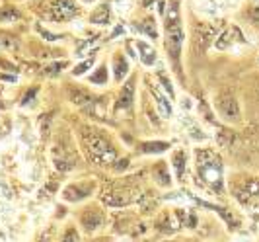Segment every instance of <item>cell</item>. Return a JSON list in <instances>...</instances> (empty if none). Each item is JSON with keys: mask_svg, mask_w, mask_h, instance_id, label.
Segmentation results:
<instances>
[{"mask_svg": "<svg viewBox=\"0 0 259 242\" xmlns=\"http://www.w3.org/2000/svg\"><path fill=\"white\" fill-rule=\"evenodd\" d=\"M164 6V4H162ZM162 24H164V47L168 53V59L174 71L183 77L182 68V49L185 31H183V14H182V0H168L166 6L162 8Z\"/></svg>", "mask_w": 259, "mask_h": 242, "instance_id": "cell-1", "label": "cell"}, {"mask_svg": "<svg viewBox=\"0 0 259 242\" xmlns=\"http://www.w3.org/2000/svg\"><path fill=\"white\" fill-rule=\"evenodd\" d=\"M195 178L201 188L212 195H224L226 191V170L222 156L210 147L195 149Z\"/></svg>", "mask_w": 259, "mask_h": 242, "instance_id": "cell-2", "label": "cell"}, {"mask_svg": "<svg viewBox=\"0 0 259 242\" xmlns=\"http://www.w3.org/2000/svg\"><path fill=\"white\" fill-rule=\"evenodd\" d=\"M226 190L244 209H259V176L246 172H232L226 178Z\"/></svg>", "mask_w": 259, "mask_h": 242, "instance_id": "cell-3", "label": "cell"}, {"mask_svg": "<svg viewBox=\"0 0 259 242\" xmlns=\"http://www.w3.org/2000/svg\"><path fill=\"white\" fill-rule=\"evenodd\" d=\"M212 108L217 115L221 117L224 123H230V125H238L242 123L244 115H242V103L240 98L236 96V92L230 88H221L212 94Z\"/></svg>", "mask_w": 259, "mask_h": 242, "instance_id": "cell-4", "label": "cell"}, {"mask_svg": "<svg viewBox=\"0 0 259 242\" xmlns=\"http://www.w3.org/2000/svg\"><path fill=\"white\" fill-rule=\"evenodd\" d=\"M41 6V14L53 24H68L82 12L78 0H45Z\"/></svg>", "mask_w": 259, "mask_h": 242, "instance_id": "cell-5", "label": "cell"}, {"mask_svg": "<svg viewBox=\"0 0 259 242\" xmlns=\"http://www.w3.org/2000/svg\"><path fill=\"white\" fill-rule=\"evenodd\" d=\"M84 143L90 156L98 162V164H111L117 162V149L105 139L100 133H86L84 135Z\"/></svg>", "mask_w": 259, "mask_h": 242, "instance_id": "cell-6", "label": "cell"}, {"mask_svg": "<svg viewBox=\"0 0 259 242\" xmlns=\"http://www.w3.org/2000/svg\"><path fill=\"white\" fill-rule=\"evenodd\" d=\"M135 92H137V78L129 77L119 90V96L115 100V114L117 112H129L135 103Z\"/></svg>", "mask_w": 259, "mask_h": 242, "instance_id": "cell-7", "label": "cell"}, {"mask_svg": "<svg viewBox=\"0 0 259 242\" xmlns=\"http://www.w3.org/2000/svg\"><path fill=\"white\" fill-rule=\"evenodd\" d=\"M94 191H96V182L94 180L82 182V184H70L63 191V199L70 201V203H76V201H82V199L90 197Z\"/></svg>", "mask_w": 259, "mask_h": 242, "instance_id": "cell-8", "label": "cell"}, {"mask_svg": "<svg viewBox=\"0 0 259 242\" xmlns=\"http://www.w3.org/2000/svg\"><path fill=\"white\" fill-rule=\"evenodd\" d=\"M80 221H82V227L86 229V232H96L100 227H104V211L100 207H90L82 213Z\"/></svg>", "mask_w": 259, "mask_h": 242, "instance_id": "cell-9", "label": "cell"}, {"mask_svg": "<svg viewBox=\"0 0 259 242\" xmlns=\"http://www.w3.org/2000/svg\"><path fill=\"white\" fill-rule=\"evenodd\" d=\"M135 47H137V57L141 59V63L144 66H152V64L158 61V53L156 49L148 43V41H143V39H135Z\"/></svg>", "mask_w": 259, "mask_h": 242, "instance_id": "cell-10", "label": "cell"}, {"mask_svg": "<svg viewBox=\"0 0 259 242\" xmlns=\"http://www.w3.org/2000/svg\"><path fill=\"white\" fill-rule=\"evenodd\" d=\"M109 20H111V4L109 2L98 4L90 12V16H88V22L94 24V26H107Z\"/></svg>", "mask_w": 259, "mask_h": 242, "instance_id": "cell-11", "label": "cell"}, {"mask_svg": "<svg viewBox=\"0 0 259 242\" xmlns=\"http://www.w3.org/2000/svg\"><path fill=\"white\" fill-rule=\"evenodd\" d=\"M129 61L127 57L123 55V51H117L113 55V78L117 82H123L125 78L129 77Z\"/></svg>", "mask_w": 259, "mask_h": 242, "instance_id": "cell-12", "label": "cell"}, {"mask_svg": "<svg viewBox=\"0 0 259 242\" xmlns=\"http://www.w3.org/2000/svg\"><path fill=\"white\" fill-rule=\"evenodd\" d=\"M187 162H189V158H187V153H185V151L180 149V151H174V153H171V168H174V174H176L178 180L185 178Z\"/></svg>", "mask_w": 259, "mask_h": 242, "instance_id": "cell-13", "label": "cell"}, {"mask_svg": "<svg viewBox=\"0 0 259 242\" xmlns=\"http://www.w3.org/2000/svg\"><path fill=\"white\" fill-rule=\"evenodd\" d=\"M152 178H154L156 184H160L162 188H169L174 184V178L169 174V168L166 162H158V164L152 166Z\"/></svg>", "mask_w": 259, "mask_h": 242, "instance_id": "cell-14", "label": "cell"}, {"mask_svg": "<svg viewBox=\"0 0 259 242\" xmlns=\"http://www.w3.org/2000/svg\"><path fill=\"white\" fill-rule=\"evenodd\" d=\"M150 92H152V98H154L158 108H160V114L164 115V117H171V103L168 102L169 96L164 92V88L158 90L154 86H150Z\"/></svg>", "mask_w": 259, "mask_h": 242, "instance_id": "cell-15", "label": "cell"}, {"mask_svg": "<svg viewBox=\"0 0 259 242\" xmlns=\"http://www.w3.org/2000/svg\"><path fill=\"white\" fill-rule=\"evenodd\" d=\"M169 145L168 141H148V143H143L141 145V153L144 154H162L169 151Z\"/></svg>", "mask_w": 259, "mask_h": 242, "instance_id": "cell-16", "label": "cell"}, {"mask_svg": "<svg viewBox=\"0 0 259 242\" xmlns=\"http://www.w3.org/2000/svg\"><path fill=\"white\" fill-rule=\"evenodd\" d=\"M176 217H178V221H180V225L183 227H187V229H195L197 227V215H195V211L191 209H176Z\"/></svg>", "mask_w": 259, "mask_h": 242, "instance_id": "cell-17", "label": "cell"}, {"mask_svg": "<svg viewBox=\"0 0 259 242\" xmlns=\"http://www.w3.org/2000/svg\"><path fill=\"white\" fill-rule=\"evenodd\" d=\"M88 80H90L92 84H98V86H105V84L109 82V68H107V66H105L104 63H102V66H98V68H96V73L88 77Z\"/></svg>", "mask_w": 259, "mask_h": 242, "instance_id": "cell-18", "label": "cell"}, {"mask_svg": "<svg viewBox=\"0 0 259 242\" xmlns=\"http://www.w3.org/2000/svg\"><path fill=\"white\" fill-rule=\"evenodd\" d=\"M22 14L14 6H0V22H18Z\"/></svg>", "mask_w": 259, "mask_h": 242, "instance_id": "cell-19", "label": "cell"}, {"mask_svg": "<svg viewBox=\"0 0 259 242\" xmlns=\"http://www.w3.org/2000/svg\"><path fill=\"white\" fill-rule=\"evenodd\" d=\"M156 77H158V80H160V86H162L164 92L169 96V100H176V90H174V86H171V80H169L168 75H166L164 71H158Z\"/></svg>", "mask_w": 259, "mask_h": 242, "instance_id": "cell-20", "label": "cell"}, {"mask_svg": "<svg viewBox=\"0 0 259 242\" xmlns=\"http://www.w3.org/2000/svg\"><path fill=\"white\" fill-rule=\"evenodd\" d=\"M139 29L143 33H148L150 39H158V27H156L154 18H148V20H144V24H139Z\"/></svg>", "mask_w": 259, "mask_h": 242, "instance_id": "cell-21", "label": "cell"}, {"mask_svg": "<svg viewBox=\"0 0 259 242\" xmlns=\"http://www.w3.org/2000/svg\"><path fill=\"white\" fill-rule=\"evenodd\" d=\"M94 61H96V57L92 55V57L88 59V61H84V63L78 64L76 68H72V75H74V77H80V75H84L86 71H90V66L94 64Z\"/></svg>", "mask_w": 259, "mask_h": 242, "instance_id": "cell-22", "label": "cell"}, {"mask_svg": "<svg viewBox=\"0 0 259 242\" xmlns=\"http://www.w3.org/2000/svg\"><path fill=\"white\" fill-rule=\"evenodd\" d=\"M61 242H80V234H78V230L68 229L65 232V236H63V240Z\"/></svg>", "mask_w": 259, "mask_h": 242, "instance_id": "cell-23", "label": "cell"}, {"mask_svg": "<svg viewBox=\"0 0 259 242\" xmlns=\"http://www.w3.org/2000/svg\"><path fill=\"white\" fill-rule=\"evenodd\" d=\"M0 47L12 49V47H16V41H14L12 36H0Z\"/></svg>", "mask_w": 259, "mask_h": 242, "instance_id": "cell-24", "label": "cell"}, {"mask_svg": "<svg viewBox=\"0 0 259 242\" xmlns=\"http://www.w3.org/2000/svg\"><path fill=\"white\" fill-rule=\"evenodd\" d=\"M249 96L253 98V102L259 103V77H255V80L251 82V88H249Z\"/></svg>", "mask_w": 259, "mask_h": 242, "instance_id": "cell-25", "label": "cell"}, {"mask_svg": "<svg viewBox=\"0 0 259 242\" xmlns=\"http://www.w3.org/2000/svg\"><path fill=\"white\" fill-rule=\"evenodd\" d=\"M65 66H66V63H55V64H51V66H47V73H49V75H53V73H55V75H59Z\"/></svg>", "mask_w": 259, "mask_h": 242, "instance_id": "cell-26", "label": "cell"}, {"mask_svg": "<svg viewBox=\"0 0 259 242\" xmlns=\"http://www.w3.org/2000/svg\"><path fill=\"white\" fill-rule=\"evenodd\" d=\"M35 94H37V88H31V90H29V92L26 94V98L22 100V103H29V102H31V98H33Z\"/></svg>", "mask_w": 259, "mask_h": 242, "instance_id": "cell-27", "label": "cell"}, {"mask_svg": "<svg viewBox=\"0 0 259 242\" xmlns=\"http://www.w3.org/2000/svg\"><path fill=\"white\" fill-rule=\"evenodd\" d=\"M84 4H90V2H96V0H82Z\"/></svg>", "mask_w": 259, "mask_h": 242, "instance_id": "cell-28", "label": "cell"}]
</instances>
